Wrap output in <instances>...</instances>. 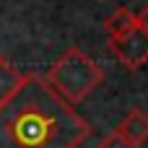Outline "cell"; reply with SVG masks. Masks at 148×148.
I'll list each match as a JSON object with an SVG mask.
<instances>
[{
	"label": "cell",
	"instance_id": "6da1fadb",
	"mask_svg": "<svg viewBox=\"0 0 148 148\" xmlns=\"http://www.w3.org/2000/svg\"><path fill=\"white\" fill-rule=\"evenodd\" d=\"M88 135L91 125L49 88L44 75L29 73L0 104V148H78Z\"/></svg>",
	"mask_w": 148,
	"mask_h": 148
},
{
	"label": "cell",
	"instance_id": "7a4b0ae2",
	"mask_svg": "<svg viewBox=\"0 0 148 148\" xmlns=\"http://www.w3.org/2000/svg\"><path fill=\"white\" fill-rule=\"evenodd\" d=\"M101 78H104V70L99 68L96 60H91L78 47H68L55 60V65L49 68L44 81L62 101L75 107L101 83Z\"/></svg>",
	"mask_w": 148,
	"mask_h": 148
},
{
	"label": "cell",
	"instance_id": "3957f363",
	"mask_svg": "<svg viewBox=\"0 0 148 148\" xmlns=\"http://www.w3.org/2000/svg\"><path fill=\"white\" fill-rule=\"evenodd\" d=\"M109 49L114 52V57H117L125 68L138 70V68H143L148 62V31L135 23V26H133L130 31H125L122 36L109 39Z\"/></svg>",
	"mask_w": 148,
	"mask_h": 148
},
{
	"label": "cell",
	"instance_id": "277c9868",
	"mask_svg": "<svg viewBox=\"0 0 148 148\" xmlns=\"http://www.w3.org/2000/svg\"><path fill=\"white\" fill-rule=\"evenodd\" d=\"M114 130H117L125 140H130L133 146L138 148L140 143L148 140V112L140 109V107H133V109L120 120V125H117Z\"/></svg>",
	"mask_w": 148,
	"mask_h": 148
},
{
	"label": "cell",
	"instance_id": "5b68a950",
	"mask_svg": "<svg viewBox=\"0 0 148 148\" xmlns=\"http://www.w3.org/2000/svg\"><path fill=\"white\" fill-rule=\"evenodd\" d=\"M135 23H138V21H135V13H133L130 8H125V5L114 8V10L107 16V21H104V31H107V39L122 36V34H125V31H130Z\"/></svg>",
	"mask_w": 148,
	"mask_h": 148
},
{
	"label": "cell",
	"instance_id": "8992f818",
	"mask_svg": "<svg viewBox=\"0 0 148 148\" xmlns=\"http://www.w3.org/2000/svg\"><path fill=\"white\" fill-rule=\"evenodd\" d=\"M23 73H18L10 62H5L3 57H0V104L3 101H8L18 88H21V83H23Z\"/></svg>",
	"mask_w": 148,
	"mask_h": 148
},
{
	"label": "cell",
	"instance_id": "52a82bcc",
	"mask_svg": "<svg viewBox=\"0 0 148 148\" xmlns=\"http://www.w3.org/2000/svg\"><path fill=\"white\" fill-rule=\"evenodd\" d=\"M96 148H135V146H133L130 140H125L117 130H112V133H107V135L99 140V146H96Z\"/></svg>",
	"mask_w": 148,
	"mask_h": 148
},
{
	"label": "cell",
	"instance_id": "ba28073f",
	"mask_svg": "<svg viewBox=\"0 0 148 148\" xmlns=\"http://www.w3.org/2000/svg\"><path fill=\"white\" fill-rule=\"evenodd\" d=\"M135 21H138V26H140V29H146V31H148V3L138 10V13H135Z\"/></svg>",
	"mask_w": 148,
	"mask_h": 148
}]
</instances>
